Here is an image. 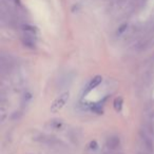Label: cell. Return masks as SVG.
<instances>
[{"instance_id": "8992f818", "label": "cell", "mask_w": 154, "mask_h": 154, "mask_svg": "<svg viewBox=\"0 0 154 154\" xmlns=\"http://www.w3.org/2000/svg\"><path fill=\"white\" fill-rule=\"evenodd\" d=\"M114 108H115L116 111H120L122 108V97H118V98L115 99L114 101Z\"/></svg>"}, {"instance_id": "6da1fadb", "label": "cell", "mask_w": 154, "mask_h": 154, "mask_svg": "<svg viewBox=\"0 0 154 154\" xmlns=\"http://www.w3.org/2000/svg\"><path fill=\"white\" fill-rule=\"evenodd\" d=\"M139 139L143 145L147 154L154 153V135L152 133L151 129L148 127H143L139 130Z\"/></svg>"}, {"instance_id": "ba28073f", "label": "cell", "mask_w": 154, "mask_h": 154, "mask_svg": "<svg viewBox=\"0 0 154 154\" xmlns=\"http://www.w3.org/2000/svg\"><path fill=\"white\" fill-rule=\"evenodd\" d=\"M50 125L52 126V128H54V129H59L60 127H61L62 122H60V120H52V122H50Z\"/></svg>"}, {"instance_id": "277c9868", "label": "cell", "mask_w": 154, "mask_h": 154, "mask_svg": "<svg viewBox=\"0 0 154 154\" xmlns=\"http://www.w3.org/2000/svg\"><path fill=\"white\" fill-rule=\"evenodd\" d=\"M101 82H103V77L99 76V75L93 77L92 79L89 82V84L87 85L86 89H85V91H84V95H87L88 93H90L92 90H94V89L96 88L99 84H101Z\"/></svg>"}, {"instance_id": "9c48e42d", "label": "cell", "mask_w": 154, "mask_h": 154, "mask_svg": "<svg viewBox=\"0 0 154 154\" xmlns=\"http://www.w3.org/2000/svg\"><path fill=\"white\" fill-rule=\"evenodd\" d=\"M97 148H98V145H97V143L95 140L91 141V143H89V149H91V150H96Z\"/></svg>"}, {"instance_id": "30bf717a", "label": "cell", "mask_w": 154, "mask_h": 154, "mask_svg": "<svg viewBox=\"0 0 154 154\" xmlns=\"http://www.w3.org/2000/svg\"><path fill=\"white\" fill-rule=\"evenodd\" d=\"M11 1H13V2L15 3V5H19V2H20L19 0H11Z\"/></svg>"}, {"instance_id": "52a82bcc", "label": "cell", "mask_w": 154, "mask_h": 154, "mask_svg": "<svg viewBox=\"0 0 154 154\" xmlns=\"http://www.w3.org/2000/svg\"><path fill=\"white\" fill-rule=\"evenodd\" d=\"M127 29H128V24H127V23L122 24V26L117 30V33H116V34H117L118 36H120V35H122L124 33L127 32Z\"/></svg>"}, {"instance_id": "3957f363", "label": "cell", "mask_w": 154, "mask_h": 154, "mask_svg": "<svg viewBox=\"0 0 154 154\" xmlns=\"http://www.w3.org/2000/svg\"><path fill=\"white\" fill-rule=\"evenodd\" d=\"M34 139L37 141H40V143H45V145L52 146V147H56V146L61 143L58 139H56L55 137L50 136V135H47V134H39L38 136H35Z\"/></svg>"}, {"instance_id": "5b68a950", "label": "cell", "mask_w": 154, "mask_h": 154, "mask_svg": "<svg viewBox=\"0 0 154 154\" xmlns=\"http://www.w3.org/2000/svg\"><path fill=\"white\" fill-rule=\"evenodd\" d=\"M106 145H107V147L109 148V149H111V150L116 149V148L120 145L119 137L114 136V135H113V136H110L109 138L107 139V141H106Z\"/></svg>"}, {"instance_id": "7a4b0ae2", "label": "cell", "mask_w": 154, "mask_h": 154, "mask_svg": "<svg viewBox=\"0 0 154 154\" xmlns=\"http://www.w3.org/2000/svg\"><path fill=\"white\" fill-rule=\"evenodd\" d=\"M68 99H69V92H66V93H63V94H61L58 98H56L55 100H54L53 103H52L51 112L56 113V112H58L60 109H62V107L66 105Z\"/></svg>"}]
</instances>
